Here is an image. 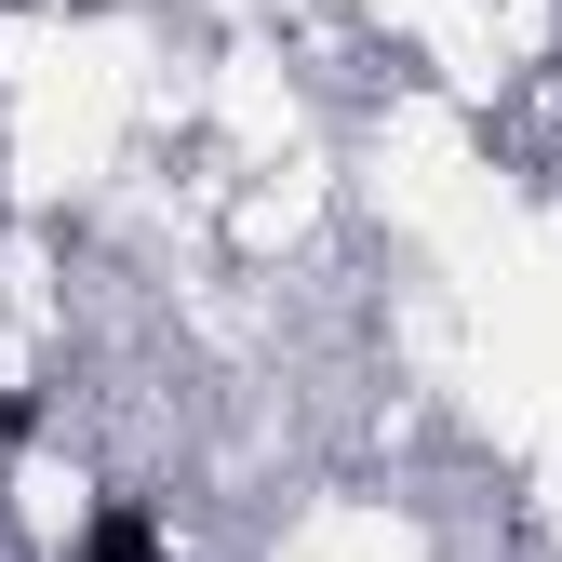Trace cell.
I'll return each mask as SVG.
<instances>
[{"mask_svg":"<svg viewBox=\"0 0 562 562\" xmlns=\"http://www.w3.org/2000/svg\"><path fill=\"white\" fill-rule=\"evenodd\" d=\"M67 562H175V522L148 482H108V496L81 509V536H67Z\"/></svg>","mask_w":562,"mask_h":562,"instance_id":"obj_1","label":"cell"},{"mask_svg":"<svg viewBox=\"0 0 562 562\" xmlns=\"http://www.w3.org/2000/svg\"><path fill=\"white\" fill-rule=\"evenodd\" d=\"M41 429V389H0V442H27Z\"/></svg>","mask_w":562,"mask_h":562,"instance_id":"obj_2","label":"cell"},{"mask_svg":"<svg viewBox=\"0 0 562 562\" xmlns=\"http://www.w3.org/2000/svg\"><path fill=\"white\" fill-rule=\"evenodd\" d=\"M549 188H562V54H549Z\"/></svg>","mask_w":562,"mask_h":562,"instance_id":"obj_3","label":"cell"}]
</instances>
